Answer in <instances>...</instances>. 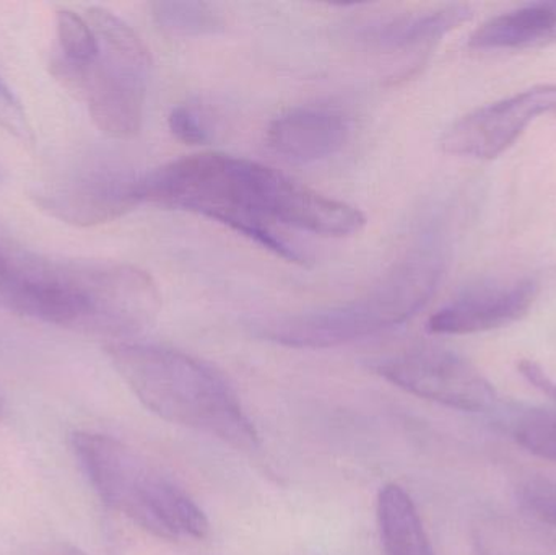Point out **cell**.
<instances>
[{"mask_svg":"<svg viewBox=\"0 0 556 555\" xmlns=\"http://www.w3.org/2000/svg\"><path fill=\"white\" fill-rule=\"evenodd\" d=\"M137 201L211 218L293 263L301 256L274 230L276 225L323 237H350L366 224L353 205L263 163L225 153L185 156L140 175Z\"/></svg>","mask_w":556,"mask_h":555,"instance_id":"1","label":"cell"},{"mask_svg":"<svg viewBox=\"0 0 556 555\" xmlns=\"http://www.w3.org/2000/svg\"><path fill=\"white\" fill-rule=\"evenodd\" d=\"M108 354L130 391L156 416L237 450L253 452L260 446V433L233 388L207 362L142 342H114Z\"/></svg>","mask_w":556,"mask_h":555,"instance_id":"2","label":"cell"},{"mask_svg":"<svg viewBox=\"0 0 556 555\" xmlns=\"http://www.w3.org/2000/svg\"><path fill=\"white\" fill-rule=\"evenodd\" d=\"M446 257L430 244L399 263L355 300L329 308L278 316L257 326L261 338L285 348L329 349L349 344L417 315L437 292Z\"/></svg>","mask_w":556,"mask_h":555,"instance_id":"3","label":"cell"},{"mask_svg":"<svg viewBox=\"0 0 556 555\" xmlns=\"http://www.w3.org/2000/svg\"><path fill=\"white\" fill-rule=\"evenodd\" d=\"M71 446L104 505L160 540L207 538L211 525L191 495L129 446L84 430L72 433Z\"/></svg>","mask_w":556,"mask_h":555,"instance_id":"4","label":"cell"},{"mask_svg":"<svg viewBox=\"0 0 556 555\" xmlns=\"http://www.w3.org/2000/svg\"><path fill=\"white\" fill-rule=\"evenodd\" d=\"M100 46L90 64L55 55L51 72L62 87L87 104L94 126L111 139L129 140L142 129L150 54L142 38L119 16L101 7L87 10Z\"/></svg>","mask_w":556,"mask_h":555,"instance_id":"5","label":"cell"},{"mask_svg":"<svg viewBox=\"0 0 556 555\" xmlns=\"http://www.w3.org/2000/svg\"><path fill=\"white\" fill-rule=\"evenodd\" d=\"M39 266L54 297L61 328L126 338L152 325L162 306L155 280L132 264L39 254Z\"/></svg>","mask_w":556,"mask_h":555,"instance_id":"6","label":"cell"},{"mask_svg":"<svg viewBox=\"0 0 556 555\" xmlns=\"http://www.w3.org/2000/svg\"><path fill=\"white\" fill-rule=\"evenodd\" d=\"M372 368L407 393L453 409L483 413L496 404L495 388L469 361L437 345L407 349Z\"/></svg>","mask_w":556,"mask_h":555,"instance_id":"7","label":"cell"},{"mask_svg":"<svg viewBox=\"0 0 556 555\" xmlns=\"http://www.w3.org/2000/svg\"><path fill=\"white\" fill-rule=\"evenodd\" d=\"M140 175L94 166L38 191L36 204L51 217L77 227L108 224L132 211Z\"/></svg>","mask_w":556,"mask_h":555,"instance_id":"8","label":"cell"},{"mask_svg":"<svg viewBox=\"0 0 556 555\" xmlns=\"http://www.w3.org/2000/svg\"><path fill=\"white\" fill-rule=\"evenodd\" d=\"M551 85H539L460 117L444 133L441 147L451 155L495 159L509 149L529 124L551 114Z\"/></svg>","mask_w":556,"mask_h":555,"instance_id":"9","label":"cell"},{"mask_svg":"<svg viewBox=\"0 0 556 555\" xmlns=\"http://www.w3.org/2000/svg\"><path fill=\"white\" fill-rule=\"evenodd\" d=\"M535 297L538 283L531 279L480 282L438 310L428 329L433 335L459 336L503 328L521 319Z\"/></svg>","mask_w":556,"mask_h":555,"instance_id":"10","label":"cell"},{"mask_svg":"<svg viewBox=\"0 0 556 555\" xmlns=\"http://www.w3.org/2000/svg\"><path fill=\"white\" fill-rule=\"evenodd\" d=\"M346 139V121L320 108H294L276 117L267 129L270 149L293 163L329 159L342 150Z\"/></svg>","mask_w":556,"mask_h":555,"instance_id":"11","label":"cell"},{"mask_svg":"<svg viewBox=\"0 0 556 555\" xmlns=\"http://www.w3.org/2000/svg\"><path fill=\"white\" fill-rule=\"evenodd\" d=\"M472 10L466 5H446L425 12L404 13L369 25L363 39L389 52L424 58L444 36L469 22Z\"/></svg>","mask_w":556,"mask_h":555,"instance_id":"12","label":"cell"},{"mask_svg":"<svg viewBox=\"0 0 556 555\" xmlns=\"http://www.w3.org/2000/svg\"><path fill=\"white\" fill-rule=\"evenodd\" d=\"M556 41V0L534 2L483 23L469 45L476 49H522Z\"/></svg>","mask_w":556,"mask_h":555,"instance_id":"13","label":"cell"},{"mask_svg":"<svg viewBox=\"0 0 556 555\" xmlns=\"http://www.w3.org/2000/svg\"><path fill=\"white\" fill-rule=\"evenodd\" d=\"M378 521L386 554L434 555L417 507L401 485L388 484L379 492Z\"/></svg>","mask_w":556,"mask_h":555,"instance_id":"14","label":"cell"},{"mask_svg":"<svg viewBox=\"0 0 556 555\" xmlns=\"http://www.w3.org/2000/svg\"><path fill=\"white\" fill-rule=\"evenodd\" d=\"M153 18L166 31L185 36L214 35L224 29V16L198 0H160L150 5Z\"/></svg>","mask_w":556,"mask_h":555,"instance_id":"15","label":"cell"},{"mask_svg":"<svg viewBox=\"0 0 556 555\" xmlns=\"http://www.w3.org/2000/svg\"><path fill=\"white\" fill-rule=\"evenodd\" d=\"M55 31H58L59 52L65 61L74 64H90L100 54L97 36L87 18L72 12L59 10L55 13Z\"/></svg>","mask_w":556,"mask_h":555,"instance_id":"16","label":"cell"},{"mask_svg":"<svg viewBox=\"0 0 556 555\" xmlns=\"http://www.w3.org/2000/svg\"><path fill=\"white\" fill-rule=\"evenodd\" d=\"M511 433L529 452L556 463V411H522L513 419Z\"/></svg>","mask_w":556,"mask_h":555,"instance_id":"17","label":"cell"},{"mask_svg":"<svg viewBox=\"0 0 556 555\" xmlns=\"http://www.w3.org/2000/svg\"><path fill=\"white\" fill-rule=\"evenodd\" d=\"M526 507L556 530V482L545 478L529 479L521 489Z\"/></svg>","mask_w":556,"mask_h":555,"instance_id":"18","label":"cell"},{"mask_svg":"<svg viewBox=\"0 0 556 555\" xmlns=\"http://www.w3.org/2000/svg\"><path fill=\"white\" fill-rule=\"evenodd\" d=\"M0 127H3L10 136L15 137L20 142H35L31 124H29L22 103L3 84L2 78H0Z\"/></svg>","mask_w":556,"mask_h":555,"instance_id":"19","label":"cell"},{"mask_svg":"<svg viewBox=\"0 0 556 555\" xmlns=\"http://www.w3.org/2000/svg\"><path fill=\"white\" fill-rule=\"evenodd\" d=\"M168 126L176 139L189 146H202L211 140V133L204 119L191 106L181 104L173 108L168 116Z\"/></svg>","mask_w":556,"mask_h":555,"instance_id":"20","label":"cell"},{"mask_svg":"<svg viewBox=\"0 0 556 555\" xmlns=\"http://www.w3.org/2000/svg\"><path fill=\"white\" fill-rule=\"evenodd\" d=\"M519 374L542 393L547 394L556 403V381L545 374L541 365L532 361H521L518 364Z\"/></svg>","mask_w":556,"mask_h":555,"instance_id":"21","label":"cell"},{"mask_svg":"<svg viewBox=\"0 0 556 555\" xmlns=\"http://www.w3.org/2000/svg\"><path fill=\"white\" fill-rule=\"evenodd\" d=\"M28 555H87L81 553L77 547L72 546V544H51V546L38 547V550L33 551L31 554Z\"/></svg>","mask_w":556,"mask_h":555,"instance_id":"22","label":"cell"},{"mask_svg":"<svg viewBox=\"0 0 556 555\" xmlns=\"http://www.w3.org/2000/svg\"><path fill=\"white\" fill-rule=\"evenodd\" d=\"M477 555H495V554L490 553V551L486 550V547L483 546V544H479V546H477Z\"/></svg>","mask_w":556,"mask_h":555,"instance_id":"23","label":"cell"},{"mask_svg":"<svg viewBox=\"0 0 556 555\" xmlns=\"http://www.w3.org/2000/svg\"><path fill=\"white\" fill-rule=\"evenodd\" d=\"M2 413H3L2 404H0V419H2Z\"/></svg>","mask_w":556,"mask_h":555,"instance_id":"24","label":"cell"},{"mask_svg":"<svg viewBox=\"0 0 556 555\" xmlns=\"http://www.w3.org/2000/svg\"><path fill=\"white\" fill-rule=\"evenodd\" d=\"M0 257H2V247H0Z\"/></svg>","mask_w":556,"mask_h":555,"instance_id":"25","label":"cell"}]
</instances>
